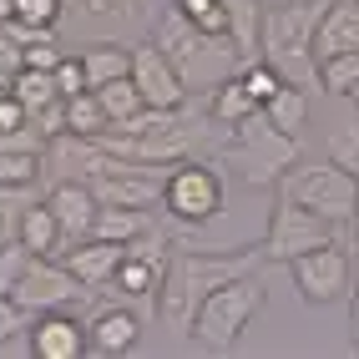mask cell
I'll use <instances>...</instances> for the list:
<instances>
[{"mask_svg": "<svg viewBox=\"0 0 359 359\" xmlns=\"http://www.w3.org/2000/svg\"><path fill=\"white\" fill-rule=\"evenodd\" d=\"M269 253L263 248H228V253H198V248H172L167 258V273H162V289H157V319L182 334L193 329L198 309L212 289H223L228 278H243V273H258Z\"/></svg>", "mask_w": 359, "mask_h": 359, "instance_id": "6da1fadb", "label": "cell"}, {"mask_svg": "<svg viewBox=\"0 0 359 359\" xmlns=\"http://www.w3.org/2000/svg\"><path fill=\"white\" fill-rule=\"evenodd\" d=\"M319 15L324 0H263V61L304 91H319V56H314Z\"/></svg>", "mask_w": 359, "mask_h": 359, "instance_id": "7a4b0ae2", "label": "cell"}, {"mask_svg": "<svg viewBox=\"0 0 359 359\" xmlns=\"http://www.w3.org/2000/svg\"><path fill=\"white\" fill-rule=\"evenodd\" d=\"M152 41L162 46L167 56H172L177 76H182V86H187V97H193V91H203V97H208V91L218 86L223 76L243 71V61H238V46H233L228 36H212V31L193 26V20H187L177 6H167V11L157 15Z\"/></svg>", "mask_w": 359, "mask_h": 359, "instance_id": "3957f363", "label": "cell"}, {"mask_svg": "<svg viewBox=\"0 0 359 359\" xmlns=\"http://www.w3.org/2000/svg\"><path fill=\"white\" fill-rule=\"evenodd\" d=\"M223 162L243 177V187H278L283 172L299 162V137H294V132H278V127L269 122V111L258 107V111L243 116L238 127H228Z\"/></svg>", "mask_w": 359, "mask_h": 359, "instance_id": "277c9868", "label": "cell"}, {"mask_svg": "<svg viewBox=\"0 0 359 359\" xmlns=\"http://www.w3.org/2000/svg\"><path fill=\"white\" fill-rule=\"evenodd\" d=\"M269 304V289H263V273H243V278H228L223 289H212L198 309L193 329H187V339H193L203 354H228L238 349V339L248 334V324L258 319V309Z\"/></svg>", "mask_w": 359, "mask_h": 359, "instance_id": "5b68a950", "label": "cell"}, {"mask_svg": "<svg viewBox=\"0 0 359 359\" xmlns=\"http://www.w3.org/2000/svg\"><path fill=\"white\" fill-rule=\"evenodd\" d=\"M278 193H289L309 212L329 218L334 228L354 233V218H359V177L349 172V167H339L334 157H324V162H294L289 172H283Z\"/></svg>", "mask_w": 359, "mask_h": 359, "instance_id": "8992f818", "label": "cell"}, {"mask_svg": "<svg viewBox=\"0 0 359 359\" xmlns=\"http://www.w3.org/2000/svg\"><path fill=\"white\" fill-rule=\"evenodd\" d=\"M162 208H167L172 223H187V228L212 223L228 208L223 172L212 162H198V157L172 162V167H167V182H162Z\"/></svg>", "mask_w": 359, "mask_h": 359, "instance_id": "52a82bcc", "label": "cell"}, {"mask_svg": "<svg viewBox=\"0 0 359 359\" xmlns=\"http://www.w3.org/2000/svg\"><path fill=\"white\" fill-rule=\"evenodd\" d=\"M334 238H349V243H359L354 233L334 228L329 218L309 212V208L294 203L289 193H278V203H273V212H269V233H263V253H269V263H283V269H289L299 253L324 248V243H334Z\"/></svg>", "mask_w": 359, "mask_h": 359, "instance_id": "ba28073f", "label": "cell"}, {"mask_svg": "<svg viewBox=\"0 0 359 359\" xmlns=\"http://www.w3.org/2000/svg\"><path fill=\"white\" fill-rule=\"evenodd\" d=\"M289 278H294V294L314 309H329L349 294V278H354V243L349 238H334L324 248H309L289 263Z\"/></svg>", "mask_w": 359, "mask_h": 359, "instance_id": "9c48e42d", "label": "cell"}, {"mask_svg": "<svg viewBox=\"0 0 359 359\" xmlns=\"http://www.w3.org/2000/svg\"><path fill=\"white\" fill-rule=\"evenodd\" d=\"M11 299L26 314H51V309H76L81 299H91V289L56 258H31V269L20 273V283L11 289Z\"/></svg>", "mask_w": 359, "mask_h": 359, "instance_id": "30bf717a", "label": "cell"}, {"mask_svg": "<svg viewBox=\"0 0 359 359\" xmlns=\"http://www.w3.org/2000/svg\"><path fill=\"white\" fill-rule=\"evenodd\" d=\"M132 81H137V91H142L147 107H182L187 102V86L177 76V66H172V56H167L157 41H147V46L132 51Z\"/></svg>", "mask_w": 359, "mask_h": 359, "instance_id": "8fae6325", "label": "cell"}, {"mask_svg": "<svg viewBox=\"0 0 359 359\" xmlns=\"http://www.w3.org/2000/svg\"><path fill=\"white\" fill-rule=\"evenodd\" d=\"M31 354L36 359H86L91 334L66 309H51V314H36V324H31Z\"/></svg>", "mask_w": 359, "mask_h": 359, "instance_id": "7c38bea8", "label": "cell"}, {"mask_svg": "<svg viewBox=\"0 0 359 359\" xmlns=\"http://www.w3.org/2000/svg\"><path fill=\"white\" fill-rule=\"evenodd\" d=\"M46 208L56 212L66 243H81V238H91V228H97V208L102 203L91 193V182H51L46 187Z\"/></svg>", "mask_w": 359, "mask_h": 359, "instance_id": "4fadbf2b", "label": "cell"}, {"mask_svg": "<svg viewBox=\"0 0 359 359\" xmlns=\"http://www.w3.org/2000/svg\"><path fill=\"white\" fill-rule=\"evenodd\" d=\"M122 258H127V243H111V238H81V243L66 248L61 263L86 283L91 294H102V289H111V278H116V269H122Z\"/></svg>", "mask_w": 359, "mask_h": 359, "instance_id": "5bb4252c", "label": "cell"}, {"mask_svg": "<svg viewBox=\"0 0 359 359\" xmlns=\"http://www.w3.org/2000/svg\"><path fill=\"white\" fill-rule=\"evenodd\" d=\"M339 51H359V0H324V15L314 31V56L329 61Z\"/></svg>", "mask_w": 359, "mask_h": 359, "instance_id": "9a60e30c", "label": "cell"}, {"mask_svg": "<svg viewBox=\"0 0 359 359\" xmlns=\"http://www.w3.org/2000/svg\"><path fill=\"white\" fill-rule=\"evenodd\" d=\"M86 334H91V354L122 359V354H137V344H142V319L132 309H102L86 324Z\"/></svg>", "mask_w": 359, "mask_h": 359, "instance_id": "2e32d148", "label": "cell"}, {"mask_svg": "<svg viewBox=\"0 0 359 359\" xmlns=\"http://www.w3.org/2000/svg\"><path fill=\"white\" fill-rule=\"evenodd\" d=\"M167 258H172V253H137V248H127L122 269H116V278H111V289L122 294L127 304H137V299H152V304H157Z\"/></svg>", "mask_w": 359, "mask_h": 359, "instance_id": "e0dca14e", "label": "cell"}, {"mask_svg": "<svg viewBox=\"0 0 359 359\" xmlns=\"http://www.w3.org/2000/svg\"><path fill=\"white\" fill-rule=\"evenodd\" d=\"M228 41L238 61H263V0H228Z\"/></svg>", "mask_w": 359, "mask_h": 359, "instance_id": "ac0fdd59", "label": "cell"}, {"mask_svg": "<svg viewBox=\"0 0 359 359\" xmlns=\"http://www.w3.org/2000/svg\"><path fill=\"white\" fill-rule=\"evenodd\" d=\"M208 111L218 116V127L228 132V127H238V122H243V116H253V111H258V97L243 86V76L233 71V76H223L218 86L208 91Z\"/></svg>", "mask_w": 359, "mask_h": 359, "instance_id": "d6986e66", "label": "cell"}, {"mask_svg": "<svg viewBox=\"0 0 359 359\" xmlns=\"http://www.w3.org/2000/svg\"><path fill=\"white\" fill-rule=\"evenodd\" d=\"M157 228L152 208H122V203H102L97 208V228H91V238H111V243H132L137 233Z\"/></svg>", "mask_w": 359, "mask_h": 359, "instance_id": "ffe728a7", "label": "cell"}, {"mask_svg": "<svg viewBox=\"0 0 359 359\" xmlns=\"http://www.w3.org/2000/svg\"><path fill=\"white\" fill-rule=\"evenodd\" d=\"M20 243H26L36 258H56V253H61V243H66V238H61L56 212L46 208V198L26 208V218H20Z\"/></svg>", "mask_w": 359, "mask_h": 359, "instance_id": "44dd1931", "label": "cell"}, {"mask_svg": "<svg viewBox=\"0 0 359 359\" xmlns=\"http://www.w3.org/2000/svg\"><path fill=\"white\" fill-rule=\"evenodd\" d=\"M11 97L26 107L31 116L46 111L51 102H61V86H56V71H41V66H20L11 76Z\"/></svg>", "mask_w": 359, "mask_h": 359, "instance_id": "7402d4cb", "label": "cell"}, {"mask_svg": "<svg viewBox=\"0 0 359 359\" xmlns=\"http://www.w3.org/2000/svg\"><path fill=\"white\" fill-rule=\"evenodd\" d=\"M81 66H86V86L97 91V86H107L116 76H132V51L102 41V46H86V51H81Z\"/></svg>", "mask_w": 359, "mask_h": 359, "instance_id": "603a6c76", "label": "cell"}, {"mask_svg": "<svg viewBox=\"0 0 359 359\" xmlns=\"http://www.w3.org/2000/svg\"><path fill=\"white\" fill-rule=\"evenodd\" d=\"M309 97H314V91H304V86H294V81H283L278 91L269 102H263V111H269V122L278 127V132H304V122H309Z\"/></svg>", "mask_w": 359, "mask_h": 359, "instance_id": "cb8c5ba5", "label": "cell"}, {"mask_svg": "<svg viewBox=\"0 0 359 359\" xmlns=\"http://www.w3.org/2000/svg\"><path fill=\"white\" fill-rule=\"evenodd\" d=\"M111 127L107 107L97 102V91H76V97H66V132L76 137H102Z\"/></svg>", "mask_w": 359, "mask_h": 359, "instance_id": "d4e9b609", "label": "cell"}, {"mask_svg": "<svg viewBox=\"0 0 359 359\" xmlns=\"http://www.w3.org/2000/svg\"><path fill=\"white\" fill-rule=\"evenodd\" d=\"M354 86H359V51H339V56L319 61V91L324 97H344L349 102Z\"/></svg>", "mask_w": 359, "mask_h": 359, "instance_id": "484cf974", "label": "cell"}, {"mask_svg": "<svg viewBox=\"0 0 359 359\" xmlns=\"http://www.w3.org/2000/svg\"><path fill=\"white\" fill-rule=\"evenodd\" d=\"M97 102L107 107V116H111V127L116 122H127V116H137L142 107V91H137V81L132 76H116V81H107V86H97Z\"/></svg>", "mask_w": 359, "mask_h": 359, "instance_id": "4316f807", "label": "cell"}, {"mask_svg": "<svg viewBox=\"0 0 359 359\" xmlns=\"http://www.w3.org/2000/svg\"><path fill=\"white\" fill-rule=\"evenodd\" d=\"M36 203V182L31 187H6L0 182V243H15L20 238V218Z\"/></svg>", "mask_w": 359, "mask_h": 359, "instance_id": "83f0119b", "label": "cell"}, {"mask_svg": "<svg viewBox=\"0 0 359 359\" xmlns=\"http://www.w3.org/2000/svg\"><path fill=\"white\" fill-rule=\"evenodd\" d=\"M324 147H329V157L339 167H349V172L359 177V111L349 116V122H334L324 132Z\"/></svg>", "mask_w": 359, "mask_h": 359, "instance_id": "f1b7e54d", "label": "cell"}, {"mask_svg": "<svg viewBox=\"0 0 359 359\" xmlns=\"http://www.w3.org/2000/svg\"><path fill=\"white\" fill-rule=\"evenodd\" d=\"M46 172V157L41 152H11V147H0V182L6 187H31L41 182Z\"/></svg>", "mask_w": 359, "mask_h": 359, "instance_id": "f546056e", "label": "cell"}, {"mask_svg": "<svg viewBox=\"0 0 359 359\" xmlns=\"http://www.w3.org/2000/svg\"><path fill=\"white\" fill-rule=\"evenodd\" d=\"M172 6L193 20V26H203L212 36H228V0H172Z\"/></svg>", "mask_w": 359, "mask_h": 359, "instance_id": "4dcf8cb0", "label": "cell"}, {"mask_svg": "<svg viewBox=\"0 0 359 359\" xmlns=\"http://www.w3.org/2000/svg\"><path fill=\"white\" fill-rule=\"evenodd\" d=\"M31 258L36 253L20 243V238H15V243H0V294H11L15 283H20V273L31 269Z\"/></svg>", "mask_w": 359, "mask_h": 359, "instance_id": "1f68e13d", "label": "cell"}, {"mask_svg": "<svg viewBox=\"0 0 359 359\" xmlns=\"http://www.w3.org/2000/svg\"><path fill=\"white\" fill-rule=\"evenodd\" d=\"M238 76H243V86H248V91H253V97H258V107H263V102H269V97H273V91L283 86V76H278V71H273L269 61H248L243 71H238Z\"/></svg>", "mask_w": 359, "mask_h": 359, "instance_id": "d6a6232c", "label": "cell"}, {"mask_svg": "<svg viewBox=\"0 0 359 359\" xmlns=\"http://www.w3.org/2000/svg\"><path fill=\"white\" fill-rule=\"evenodd\" d=\"M66 0H15V20H31V26H56Z\"/></svg>", "mask_w": 359, "mask_h": 359, "instance_id": "836d02e7", "label": "cell"}, {"mask_svg": "<svg viewBox=\"0 0 359 359\" xmlns=\"http://www.w3.org/2000/svg\"><path fill=\"white\" fill-rule=\"evenodd\" d=\"M56 86H61V97L91 91V86H86V66H81V56H61V61H56Z\"/></svg>", "mask_w": 359, "mask_h": 359, "instance_id": "e575fe53", "label": "cell"}, {"mask_svg": "<svg viewBox=\"0 0 359 359\" xmlns=\"http://www.w3.org/2000/svg\"><path fill=\"white\" fill-rule=\"evenodd\" d=\"M26 319H31L26 309H20V304H15L11 294H0V344H11L15 334L26 329Z\"/></svg>", "mask_w": 359, "mask_h": 359, "instance_id": "d590c367", "label": "cell"}, {"mask_svg": "<svg viewBox=\"0 0 359 359\" xmlns=\"http://www.w3.org/2000/svg\"><path fill=\"white\" fill-rule=\"evenodd\" d=\"M26 122H31V111L20 107V102L11 97V86H6V91H0V132H11V127H26Z\"/></svg>", "mask_w": 359, "mask_h": 359, "instance_id": "8d00e7d4", "label": "cell"}, {"mask_svg": "<svg viewBox=\"0 0 359 359\" xmlns=\"http://www.w3.org/2000/svg\"><path fill=\"white\" fill-rule=\"evenodd\" d=\"M56 61H61V51H56V41H36V46H26V66H41V71H56Z\"/></svg>", "mask_w": 359, "mask_h": 359, "instance_id": "74e56055", "label": "cell"}, {"mask_svg": "<svg viewBox=\"0 0 359 359\" xmlns=\"http://www.w3.org/2000/svg\"><path fill=\"white\" fill-rule=\"evenodd\" d=\"M86 11L91 15H132L137 0H86Z\"/></svg>", "mask_w": 359, "mask_h": 359, "instance_id": "f35d334b", "label": "cell"}, {"mask_svg": "<svg viewBox=\"0 0 359 359\" xmlns=\"http://www.w3.org/2000/svg\"><path fill=\"white\" fill-rule=\"evenodd\" d=\"M349 329H354V354H359V283H354V304H349Z\"/></svg>", "mask_w": 359, "mask_h": 359, "instance_id": "ab89813d", "label": "cell"}, {"mask_svg": "<svg viewBox=\"0 0 359 359\" xmlns=\"http://www.w3.org/2000/svg\"><path fill=\"white\" fill-rule=\"evenodd\" d=\"M15 15V0H0V20H11Z\"/></svg>", "mask_w": 359, "mask_h": 359, "instance_id": "60d3db41", "label": "cell"}, {"mask_svg": "<svg viewBox=\"0 0 359 359\" xmlns=\"http://www.w3.org/2000/svg\"><path fill=\"white\" fill-rule=\"evenodd\" d=\"M349 102H354V111H359V86H354V91H349Z\"/></svg>", "mask_w": 359, "mask_h": 359, "instance_id": "b9f144b4", "label": "cell"}, {"mask_svg": "<svg viewBox=\"0 0 359 359\" xmlns=\"http://www.w3.org/2000/svg\"><path fill=\"white\" fill-rule=\"evenodd\" d=\"M354 238H359V218H354Z\"/></svg>", "mask_w": 359, "mask_h": 359, "instance_id": "7bdbcfd3", "label": "cell"}, {"mask_svg": "<svg viewBox=\"0 0 359 359\" xmlns=\"http://www.w3.org/2000/svg\"><path fill=\"white\" fill-rule=\"evenodd\" d=\"M0 91H6V86H0Z\"/></svg>", "mask_w": 359, "mask_h": 359, "instance_id": "ee69618b", "label": "cell"}]
</instances>
